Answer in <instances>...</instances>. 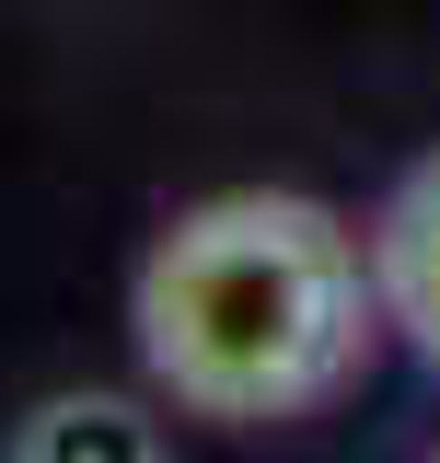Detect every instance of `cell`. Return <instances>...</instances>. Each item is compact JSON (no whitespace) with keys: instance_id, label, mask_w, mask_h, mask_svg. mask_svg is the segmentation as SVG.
<instances>
[{"instance_id":"obj_3","label":"cell","mask_w":440,"mask_h":463,"mask_svg":"<svg viewBox=\"0 0 440 463\" xmlns=\"http://www.w3.org/2000/svg\"><path fill=\"white\" fill-rule=\"evenodd\" d=\"M0 463H163V429L128 394H47L12 417Z\"/></svg>"},{"instance_id":"obj_2","label":"cell","mask_w":440,"mask_h":463,"mask_svg":"<svg viewBox=\"0 0 440 463\" xmlns=\"http://www.w3.org/2000/svg\"><path fill=\"white\" fill-rule=\"evenodd\" d=\"M371 289H383V325L417 359H440V151L417 174H394V197L371 209Z\"/></svg>"},{"instance_id":"obj_1","label":"cell","mask_w":440,"mask_h":463,"mask_svg":"<svg viewBox=\"0 0 440 463\" xmlns=\"http://www.w3.org/2000/svg\"><path fill=\"white\" fill-rule=\"evenodd\" d=\"M128 336L186 417H220V429L313 417L325 394L359 383L383 336L371 243L325 197H290V185L197 197L151 232L128 279Z\"/></svg>"}]
</instances>
